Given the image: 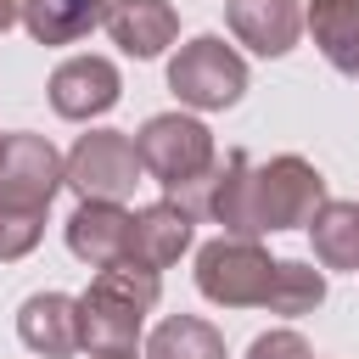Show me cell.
Here are the masks:
<instances>
[{
	"label": "cell",
	"mask_w": 359,
	"mask_h": 359,
	"mask_svg": "<svg viewBox=\"0 0 359 359\" xmlns=\"http://www.w3.org/2000/svg\"><path fill=\"white\" fill-rule=\"evenodd\" d=\"M157 297H163L157 269H140V264L95 269L90 292L79 297V348L90 359H135L140 320L157 309Z\"/></svg>",
	"instance_id": "cell-1"
},
{
	"label": "cell",
	"mask_w": 359,
	"mask_h": 359,
	"mask_svg": "<svg viewBox=\"0 0 359 359\" xmlns=\"http://www.w3.org/2000/svg\"><path fill=\"white\" fill-rule=\"evenodd\" d=\"M168 90L196 107V112H224L241 101L247 90V62L219 39V34H196L191 45H180V56L168 62Z\"/></svg>",
	"instance_id": "cell-2"
},
{
	"label": "cell",
	"mask_w": 359,
	"mask_h": 359,
	"mask_svg": "<svg viewBox=\"0 0 359 359\" xmlns=\"http://www.w3.org/2000/svg\"><path fill=\"white\" fill-rule=\"evenodd\" d=\"M62 185H73L79 191V202H123V196H135V185H140V151H135V140L129 135H118V129H90V135H79L73 140V151L62 157Z\"/></svg>",
	"instance_id": "cell-3"
},
{
	"label": "cell",
	"mask_w": 359,
	"mask_h": 359,
	"mask_svg": "<svg viewBox=\"0 0 359 359\" xmlns=\"http://www.w3.org/2000/svg\"><path fill=\"white\" fill-rule=\"evenodd\" d=\"M275 264L280 258H269L258 241L219 236V241H208L196 252V292L208 303H219V309H264L269 280H275Z\"/></svg>",
	"instance_id": "cell-4"
},
{
	"label": "cell",
	"mask_w": 359,
	"mask_h": 359,
	"mask_svg": "<svg viewBox=\"0 0 359 359\" xmlns=\"http://www.w3.org/2000/svg\"><path fill=\"white\" fill-rule=\"evenodd\" d=\"M135 151H140V168H146L163 191L196 180L202 168H213V135H208V123H196V118H185V112H157V118H146L140 135H135Z\"/></svg>",
	"instance_id": "cell-5"
},
{
	"label": "cell",
	"mask_w": 359,
	"mask_h": 359,
	"mask_svg": "<svg viewBox=\"0 0 359 359\" xmlns=\"http://www.w3.org/2000/svg\"><path fill=\"white\" fill-rule=\"evenodd\" d=\"M62 157L45 135H0V202L6 208H22V213H45L50 196L62 191Z\"/></svg>",
	"instance_id": "cell-6"
},
{
	"label": "cell",
	"mask_w": 359,
	"mask_h": 359,
	"mask_svg": "<svg viewBox=\"0 0 359 359\" xmlns=\"http://www.w3.org/2000/svg\"><path fill=\"white\" fill-rule=\"evenodd\" d=\"M252 180H258V219H264V230H297V224H309L331 202L320 168L292 157V151L269 157L264 168H252Z\"/></svg>",
	"instance_id": "cell-7"
},
{
	"label": "cell",
	"mask_w": 359,
	"mask_h": 359,
	"mask_svg": "<svg viewBox=\"0 0 359 359\" xmlns=\"http://www.w3.org/2000/svg\"><path fill=\"white\" fill-rule=\"evenodd\" d=\"M118 90L123 84H118V67L107 56H67L50 73V107H56V118H73V123L112 112Z\"/></svg>",
	"instance_id": "cell-8"
},
{
	"label": "cell",
	"mask_w": 359,
	"mask_h": 359,
	"mask_svg": "<svg viewBox=\"0 0 359 359\" xmlns=\"http://www.w3.org/2000/svg\"><path fill=\"white\" fill-rule=\"evenodd\" d=\"M129 230H135V213H123V202H79L67 219V247L79 264L112 269V264H129Z\"/></svg>",
	"instance_id": "cell-9"
},
{
	"label": "cell",
	"mask_w": 359,
	"mask_h": 359,
	"mask_svg": "<svg viewBox=\"0 0 359 359\" xmlns=\"http://www.w3.org/2000/svg\"><path fill=\"white\" fill-rule=\"evenodd\" d=\"M101 22H107L112 45H118L123 56H135V62L163 56V50L174 45V34H180V17H174L168 0H112Z\"/></svg>",
	"instance_id": "cell-10"
},
{
	"label": "cell",
	"mask_w": 359,
	"mask_h": 359,
	"mask_svg": "<svg viewBox=\"0 0 359 359\" xmlns=\"http://www.w3.org/2000/svg\"><path fill=\"white\" fill-rule=\"evenodd\" d=\"M208 213L224 224L230 241H258V236H269L264 219H258V180H252V157H247V151H230V157L219 163Z\"/></svg>",
	"instance_id": "cell-11"
},
{
	"label": "cell",
	"mask_w": 359,
	"mask_h": 359,
	"mask_svg": "<svg viewBox=\"0 0 359 359\" xmlns=\"http://www.w3.org/2000/svg\"><path fill=\"white\" fill-rule=\"evenodd\" d=\"M224 17H230V34L258 56H286L303 34V6L297 0H230Z\"/></svg>",
	"instance_id": "cell-12"
},
{
	"label": "cell",
	"mask_w": 359,
	"mask_h": 359,
	"mask_svg": "<svg viewBox=\"0 0 359 359\" xmlns=\"http://www.w3.org/2000/svg\"><path fill=\"white\" fill-rule=\"evenodd\" d=\"M17 337L34 353H45V359L79 353V297H67V292H34L17 309Z\"/></svg>",
	"instance_id": "cell-13"
},
{
	"label": "cell",
	"mask_w": 359,
	"mask_h": 359,
	"mask_svg": "<svg viewBox=\"0 0 359 359\" xmlns=\"http://www.w3.org/2000/svg\"><path fill=\"white\" fill-rule=\"evenodd\" d=\"M185 247H191V213H185V208H174V202L163 196V202H151V208L135 213L129 264H140V269H168Z\"/></svg>",
	"instance_id": "cell-14"
},
{
	"label": "cell",
	"mask_w": 359,
	"mask_h": 359,
	"mask_svg": "<svg viewBox=\"0 0 359 359\" xmlns=\"http://www.w3.org/2000/svg\"><path fill=\"white\" fill-rule=\"evenodd\" d=\"M303 22H309L320 56H325L337 73L359 79V0H309Z\"/></svg>",
	"instance_id": "cell-15"
},
{
	"label": "cell",
	"mask_w": 359,
	"mask_h": 359,
	"mask_svg": "<svg viewBox=\"0 0 359 359\" xmlns=\"http://www.w3.org/2000/svg\"><path fill=\"white\" fill-rule=\"evenodd\" d=\"M17 17L39 45H73L107 17V0H17Z\"/></svg>",
	"instance_id": "cell-16"
},
{
	"label": "cell",
	"mask_w": 359,
	"mask_h": 359,
	"mask_svg": "<svg viewBox=\"0 0 359 359\" xmlns=\"http://www.w3.org/2000/svg\"><path fill=\"white\" fill-rule=\"evenodd\" d=\"M309 236L325 269H359V202H325L309 219Z\"/></svg>",
	"instance_id": "cell-17"
},
{
	"label": "cell",
	"mask_w": 359,
	"mask_h": 359,
	"mask_svg": "<svg viewBox=\"0 0 359 359\" xmlns=\"http://www.w3.org/2000/svg\"><path fill=\"white\" fill-rule=\"evenodd\" d=\"M146 359H224V337L196 314H174L151 331Z\"/></svg>",
	"instance_id": "cell-18"
},
{
	"label": "cell",
	"mask_w": 359,
	"mask_h": 359,
	"mask_svg": "<svg viewBox=\"0 0 359 359\" xmlns=\"http://www.w3.org/2000/svg\"><path fill=\"white\" fill-rule=\"evenodd\" d=\"M320 303H325V275L309 269V264H297V258H280L264 309H269V314H314Z\"/></svg>",
	"instance_id": "cell-19"
},
{
	"label": "cell",
	"mask_w": 359,
	"mask_h": 359,
	"mask_svg": "<svg viewBox=\"0 0 359 359\" xmlns=\"http://www.w3.org/2000/svg\"><path fill=\"white\" fill-rule=\"evenodd\" d=\"M45 236V213H22V208H6L0 202V264H17L39 247Z\"/></svg>",
	"instance_id": "cell-20"
},
{
	"label": "cell",
	"mask_w": 359,
	"mask_h": 359,
	"mask_svg": "<svg viewBox=\"0 0 359 359\" xmlns=\"http://www.w3.org/2000/svg\"><path fill=\"white\" fill-rule=\"evenodd\" d=\"M247 359H314V353H309V342H303L297 331H264V337L247 348Z\"/></svg>",
	"instance_id": "cell-21"
},
{
	"label": "cell",
	"mask_w": 359,
	"mask_h": 359,
	"mask_svg": "<svg viewBox=\"0 0 359 359\" xmlns=\"http://www.w3.org/2000/svg\"><path fill=\"white\" fill-rule=\"evenodd\" d=\"M11 22H17V0H0V34H6Z\"/></svg>",
	"instance_id": "cell-22"
}]
</instances>
